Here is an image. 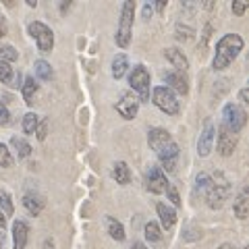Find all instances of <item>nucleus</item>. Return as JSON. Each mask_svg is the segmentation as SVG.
<instances>
[{
	"mask_svg": "<svg viewBox=\"0 0 249 249\" xmlns=\"http://www.w3.org/2000/svg\"><path fill=\"white\" fill-rule=\"evenodd\" d=\"M147 143H150L152 152L156 154V158L160 162V168L166 170V173H173L178 164V158H181V150H178L177 142L173 139V135L168 133L166 129L154 127L147 133Z\"/></svg>",
	"mask_w": 249,
	"mask_h": 249,
	"instance_id": "obj_1",
	"label": "nucleus"
},
{
	"mask_svg": "<svg viewBox=\"0 0 249 249\" xmlns=\"http://www.w3.org/2000/svg\"><path fill=\"white\" fill-rule=\"evenodd\" d=\"M196 185H197V191L204 193L208 206L212 210L222 208L224 201L229 197V193H231V183L227 181V177L222 173H216V175L201 173L196 178Z\"/></svg>",
	"mask_w": 249,
	"mask_h": 249,
	"instance_id": "obj_2",
	"label": "nucleus"
},
{
	"mask_svg": "<svg viewBox=\"0 0 249 249\" xmlns=\"http://www.w3.org/2000/svg\"><path fill=\"white\" fill-rule=\"evenodd\" d=\"M241 50H243V37H241L239 34L222 36L216 44V54H214V60H212V69L214 71L227 69L231 62L241 54Z\"/></svg>",
	"mask_w": 249,
	"mask_h": 249,
	"instance_id": "obj_3",
	"label": "nucleus"
},
{
	"mask_svg": "<svg viewBox=\"0 0 249 249\" xmlns=\"http://www.w3.org/2000/svg\"><path fill=\"white\" fill-rule=\"evenodd\" d=\"M133 17H135V2H123L121 9V21H119V29H116L114 42L119 48H127L131 42V34H133Z\"/></svg>",
	"mask_w": 249,
	"mask_h": 249,
	"instance_id": "obj_4",
	"label": "nucleus"
},
{
	"mask_svg": "<svg viewBox=\"0 0 249 249\" xmlns=\"http://www.w3.org/2000/svg\"><path fill=\"white\" fill-rule=\"evenodd\" d=\"M129 85L133 88L135 96L139 100V104L142 102H147L150 100V85H152V77H150V71H147L145 65H135L133 69H131L129 73Z\"/></svg>",
	"mask_w": 249,
	"mask_h": 249,
	"instance_id": "obj_5",
	"label": "nucleus"
},
{
	"mask_svg": "<svg viewBox=\"0 0 249 249\" xmlns=\"http://www.w3.org/2000/svg\"><path fill=\"white\" fill-rule=\"evenodd\" d=\"M152 102L158 110L166 114H178V110H181V102L177 100V93L170 91L166 85H156L152 89Z\"/></svg>",
	"mask_w": 249,
	"mask_h": 249,
	"instance_id": "obj_6",
	"label": "nucleus"
},
{
	"mask_svg": "<svg viewBox=\"0 0 249 249\" xmlns=\"http://www.w3.org/2000/svg\"><path fill=\"white\" fill-rule=\"evenodd\" d=\"M245 123H247V114L243 110V106H239L235 102H229L227 106H224V110H222V124L231 131V133L239 135L241 129L245 127Z\"/></svg>",
	"mask_w": 249,
	"mask_h": 249,
	"instance_id": "obj_7",
	"label": "nucleus"
},
{
	"mask_svg": "<svg viewBox=\"0 0 249 249\" xmlns=\"http://www.w3.org/2000/svg\"><path fill=\"white\" fill-rule=\"evenodd\" d=\"M27 29H29V36L36 40L37 48H40L42 54H48L54 48V34H52V29L46 25V23H42V21H31L29 25H27Z\"/></svg>",
	"mask_w": 249,
	"mask_h": 249,
	"instance_id": "obj_8",
	"label": "nucleus"
},
{
	"mask_svg": "<svg viewBox=\"0 0 249 249\" xmlns=\"http://www.w3.org/2000/svg\"><path fill=\"white\" fill-rule=\"evenodd\" d=\"M168 178H166V173L162 170L160 166H147L145 170V189L152 191V193H164L166 187H168Z\"/></svg>",
	"mask_w": 249,
	"mask_h": 249,
	"instance_id": "obj_9",
	"label": "nucleus"
},
{
	"mask_svg": "<svg viewBox=\"0 0 249 249\" xmlns=\"http://www.w3.org/2000/svg\"><path fill=\"white\" fill-rule=\"evenodd\" d=\"M162 79L166 81V88L173 93L177 91V93H181V96L189 93V81H187L185 73H178L175 69H166V71H162Z\"/></svg>",
	"mask_w": 249,
	"mask_h": 249,
	"instance_id": "obj_10",
	"label": "nucleus"
},
{
	"mask_svg": "<svg viewBox=\"0 0 249 249\" xmlns=\"http://www.w3.org/2000/svg\"><path fill=\"white\" fill-rule=\"evenodd\" d=\"M214 142H216V124L212 121H206L204 123V131L197 139V154L199 156H208L212 152L214 147Z\"/></svg>",
	"mask_w": 249,
	"mask_h": 249,
	"instance_id": "obj_11",
	"label": "nucleus"
},
{
	"mask_svg": "<svg viewBox=\"0 0 249 249\" xmlns=\"http://www.w3.org/2000/svg\"><path fill=\"white\" fill-rule=\"evenodd\" d=\"M137 110H139V100H137V96H135V93H131V91H124L123 96H121V102L116 104V112H119L123 119L131 121V119H135Z\"/></svg>",
	"mask_w": 249,
	"mask_h": 249,
	"instance_id": "obj_12",
	"label": "nucleus"
},
{
	"mask_svg": "<svg viewBox=\"0 0 249 249\" xmlns=\"http://www.w3.org/2000/svg\"><path fill=\"white\" fill-rule=\"evenodd\" d=\"M237 143H239V135L231 133L224 124H220L218 127V152L222 156H231L237 150Z\"/></svg>",
	"mask_w": 249,
	"mask_h": 249,
	"instance_id": "obj_13",
	"label": "nucleus"
},
{
	"mask_svg": "<svg viewBox=\"0 0 249 249\" xmlns=\"http://www.w3.org/2000/svg\"><path fill=\"white\" fill-rule=\"evenodd\" d=\"M29 239V224L25 220L13 222V249H25Z\"/></svg>",
	"mask_w": 249,
	"mask_h": 249,
	"instance_id": "obj_14",
	"label": "nucleus"
},
{
	"mask_svg": "<svg viewBox=\"0 0 249 249\" xmlns=\"http://www.w3.org/2000/svg\"><path fill=\"white\" fill-rule=\"evenodd\" d=\"M0 81L13 89H17V88L21 89V73L15 71L9 62H2V60H0Z\"/></svg>",
	"mask_w": 249,
	"mask_h": 249,
	"instance_id": "obj_15",
	"label": "nucleus"
},
{
	"mask_svg": "<svg viewBox=\"0 0 249 249\" xmlns=\"http://www.w3.org/2000/svg\"><path fill=\"white\" fill-rule=\"evenodd\" d=\"M156 212H158L160 224H162V229H164V231H168V229L175 227V222H177V212H175L173 206L164 204V201H158V204H156Z\"/></svg>",
	"mask_w": 249,
	"mask_h": 249,
	"instance_id": "obj_16",
	"label": "nucleus"
},
{
	"mask_svg": "<svg viewBox=\"0 0 249 249\" xmlns=\"http://www.w3.org/2000/svg\"><path fill=\"white\" fill-rule=\"evenodd\" d=\"M44 197L40 196L37 191H27L25 196H23V206H25V210H27V214L29 216H37L44 210Z\"/></svg>",
	"mask_w": 249,
	"mask_h": 249,
	"instance_id": "obj_17",
	"label": "nucleus"
},
{
	"mask_svg": "<svg viewBox=\"0 0 249 249\" xmlns=\"http://www.w3.org/2000/svg\"><path fill=\"white\" fill-rule=\"evenodd\" d=\"M164 56H166V60L170 62V65L175 67V71L187 73V69H189V60H187V56L178 48H166Z\"/></svg>",
	"mask_w": 249,
	"mask_h": 249,
	"instance_id": "obj_18",
	"label": "nucleus"
},
{
	"mask_svg": "<svg viewBox=\"0 0 249 249\" xmlns=\"http://www.w3.org/2000/svg\"><path fill=\"white\" fill-rule=\"evenodd\" d=\"M37 89H40V83H37V79L34 75H27L25 77V81L21 83V91H23V100H25V104H34V98H36V93Z\"/></svg>",
	"mask_w": 249,
	"mask_h": 249,
	"instance_id": "obj_19",
	"label": "nucleus"
},
{
	"mask_svg": "<svg viewBox=\"0 0 249 249\" xmlns=\"http://www.w3.org/2000/svg\"><path fill=\"white\" fill-rule=\"evenodd\" d=\"M112 178L119 185H129L131 183V170H129V166L124 164V162H116V164L112 166Z\"/></svg>",
	"mask_w": 249,
	"mask_h": 249,
	"instance_id": "obj_20",
	"label": "nucleus"
},
{
	"mask_svg": "<svg viewBox=\"0 0 249 249\" xmlns=\"http://www.w3.org/2000/svg\"><path fill=\"white\" fill-rule=\"evenodd\" d=\"M127 69H129L127 54H116V56L112 58V77L114 79H121V77L127 73Z\"/></svg>",
	"mask_w": 249,
	"mask_h": 249,
	"instance_id": "obj_21",
	"label": "nucleus"
},
{
	"mask_svg": "<svg viewBox=\"0 0 249 249\" xmlns=\"http://www.w3.org/2000/svg\"><path fill=\"white\" fill-rule=\"evenodd\" d=\"M106 229L108 235H110L114 241H124V227L112 216H106Z\"/></svg>",
	"mask_w": 249,
	"mask_h": 249,
	"instance_id": "obj_22",
	"label": "nucleus"
},
{
	"mask_svg": "<svg viewBox=\"0 0 249 249\" xmlns=\"http://www.w3.org/2000/svg\"><path fill=\"white\" fill-rule=\"evenodd\" d=\"M235 216L239 218V220H245L247 214H249V201H247V189H243L239 193V197L235 201Z\"/></svg>",
	"mask_w": 249,
	"mask_h": 249,
	"instance_id": "obj_23",
	"label": "nucleus"
},
{
	"mask_svg": "<svg viewBox=\"0 0 249 249\" xmlns=\"http://www.w3.org/2000/svg\"><path fill=\"white\" fill-rule=\"evenodd\" d=\"M34 73H36L37 79H42V81H50L52 77H54L52 67L46 60H36L34 62Z\"/></svg>",
	"mask_w": 249,
	"mask_h": 249,
	"instance_id": "obj_24",
	"label": "nucleus"
},
{
	"mask_svg": "<svg viewBox=\"0 0 249 249\" xmlns=\"http://www.w3.org/2000/svg\"><path fill=\"white\" fill-rule=\"evenodd\" d=\"M11 147H13L15 152H17L19 158H27V156L31 154V145H29L23 137H17V135L11 137Z\"/></svg>",
	"mask_w": 249,
	"mask_h": 249,
	"instance_id": "obj_25",
	"label": "nucleus"
},
{
	"mask_svg": "<svg viewBox=\"0 0 249 249\" xmlns=\"http://www.w3.org/2000/svg\"><path fill=\"white\" fill-rule=\"evenodd\" d=\"M37 123H40V116L34 114V112H27L25 116H23V133L34 135L36 129H37Z\"/></svg>",
	"mask_w": 249,
	"mask_h": 249,
	"instance_id": "obj_26",
	"label": "nucleus"
},
{
	"mask_svg": "<svg viewBox=\"0 0 249 249\" xmlns=\"http://www.w3.org/2000/svg\"><path fill=\"white\" fill-rule=\"evenodd\" d=\"M0 212H2L4 218H11L15 212V206H13V197L9 196L6 191H0Z\"/></svg>",
	"mask_w": 249,
	"mask_h": 249,
	"instance_id": "obj_27",
	"label": "nucleus"
},
{
	"mask_svg": "<svg viewBox=\"0 0 249 249\" xmlns=\"http://www.w3.org/2000/svg\"><path fill=\"white\" fill-rule=\"evenodd\" d=\"M143 232H145V239L152 241V243H158V241L162 239V229H160L156 222H147L145 229H143Z\"/></svg>",
	"mask_w": 249,
	"mask_h": 249,
	"instance_id": "obj_28",
	"label": "nucleus"
},
{
	"mask_svg": "<svg viewBox=\"0 0 249 249\" xmlns=\"http://www.w3.org/2000/svg\"><path fill=\"white\" fill-rule=\"evenodd\" d=\"M17 58H19L17 48H13V46H9V44H0V60L11 65V62L17 60Z\"/></svg>",
	"mask_w": 249,
	"mask_h": 249,
	"instance_id": "obj_29",
	"label": "nucleus"
},
{
	"mask_svg": "<svg viewBox=\"0 0 249 249\" xmlns=\"http://www.w3.org/2000/svg\"><path fill=\"white\" fill-rule=\"evenodd\" d=\"M13 164H15V158L11 150L4 143H0V168H11Z\"/></svg>",
	"mask_w": 249,
	"mask_h": 249,
	"instance_id": "obj_30",
	"label": "nucleus"
},
{
	"mask_svg": "<svg viewBox=\"0 0 249 249\" xmlns=\"http://www.w3.org/2000/svg\"><path fill=\"white\" fill-rule=\"evenodd\" d=\"M164 193L168 196V199L173 201V206H175V208H181V197H178V191H177V187H175V185H168Z\"/></svg>",
	"mask_w": 249,
	"mask_h": 249,
	"instance_id": "obj_31",
	"label": "nucleus"
},
{
	"mask_svg": "<svg viewBox=\"0 0 249 249\" xmlns=\"http://www.w3.org/2000/svg\"><path fill=\"white\" fill-rule=\"evenodd\" d=\"M245 11H247V2H245V0H237V2H232V15L243 17Z\"/></svg>",
	"mask_w": 249,
	"mask_h": 249,
	"instance_id": "obj_32",
	"label": "nucleus"
},
{
	"mask_svg": "<svg viewBox=\"0 0 249 249\" xmlns=\"http://www.w3.org/2000/svg\"><path fill=\"white\" fill-rule=\"evenodd\" d=\"M191 36H193V29L183 27V25H177V37H178V40H189Z\"/></svg>",
	"mask_w": 249,
	"mask_h": 249,
	"instance_id": "obj_33",
	"label": "nucleus"
},
{
	"mask_svg": "<svg viewBox=\"0 0 249 249\" xmlns=\"http://www.w3.org/2000/svg\"><path fill=\"white\" fill-rule=\"evenodd\" d=\"M11 123V112L2 102H0V124H9Z\"/></svg>",
	"mask_w": 249,
	"mask_h": 249,
	"instance_id": "obj_34",
	"label": "nucleus"
},
{
	"mask_svg": "<svg viewBox=\"0 0 249 249\" xmlns=\"http://www.w3.org/2000/svg\"><path fill=\"white\" fill-rule=\"evenodd\" d=\"M46 131H48V121H42V123H37V129H36V133H37V139H40V142H44V139H46Z\"/></svg>",
	"mask_w": 249,
	"mask_h": 249,
	"instance_id": "obj_35",
	"label": "nucleus"
},
{
	"mask_svg": "<svg viewBox=\"0 0 249 249\" xmlns=\"http://www.w3.org/2000/svg\"><path fill=\"white\" fill-rule=\"evenodd\" d=\"M239 100H241V104H245V106L249 104V91H247V88H243V89L239 91ZM241 104H239V106H241Z\"/></svg>",
	"mask_w": 249,
	"mask_h": 249,
	"instance_id": "obj_36",
	"label": "nucleus"
},
{
	"mask_svg": "<svg viewBox=\"0 0 249 249\" xmlns=\"http://www.w3.org/2000/svg\"><path fill=\"white\" fill-rule=\"evenodd\" d=\"M6 31H9V25H6V19L0 17V40L6 36Z\"/></svg>",
	"mask_w": 249,
	"mask_h": 249,
	"instance_id": "obj_37",
	"label": "nucleus"
},
{
	"mask_svg": "<svg viewBox=\"0 0 249 249\" xmlns=\"http://www.w3.org/2000/svg\"><path fill=\"white\" fill-rule=\"evenodd\" d=\"M152 9H156L158 13H164V9H166V2H164V0H156V4L152 6Z\"/></svg>",
	"mask_w": 249,
	"mask_h": 249,
	"instance_id": "obj_38",
	"label": "nucleus"
},
{
	"mask_svg": "<svg viewBox=\"0 0 249 249\" xmlns=\"http://www.w3.org/2000/svg\"><path fill=\"white\" fill-rule=\"evenodd\" d=\"M152 13H154L152 4H145V6H143V19H150V17H152Z\"/></svg>",
	"mask_w": 249,
	"mask_h": 249,
	"instance_id": "obj_39",
	"label": "nucleus"
},
{
	"mask_svg": "<svg viewBox=\"0 0 249 249\" xmlns=\"http://www.w3.org/2000/svg\"><path fill=\"white\" fill-rule=\"evenodd\" d=\"M131 249H147V245H145V243H142V241H135V243L131 245Z\"/></svg>",
	"mask_w": 249,
	"mask_h": 249,
	"instance_id": "obj_40",
	"label": "nucleus"
},
{
	"mask_svg": "<svg viewBox=\"0 0 249 249\" xmlns=\"http://www.w3.org/2000/svg\"><path fill=\"white\" fill-rule=\"evenodd\" d=\"M4 241H6V237H4V231H2V229H0V249H2V247H4Z\"/></svg>",
	"mask_w": 249,
	"mask_h": 249,
	"instance_id": "obj_41",
	"label": "nucleus"
},
{
	"mask_svg": "<svg viewBox=\"0 0 249 249\" xmlns=\"http://www.w3.org/2000/svg\"><path fill=\"white\" fill-rule=\"evenodd\" d=\"M4 224H6V218L2 216V212H0V229H4Z\"/></svg>",
	"mask_w": 249,
	"mask_h": 249,
	"instance_id": "obj_42",
	"label": "nucleus"
},
{
	"mask_svg": "<svg viewBox=\"0 0 249 249\" xmlns=\"http://www.w3.org/2000/svg\"><path fill=\"white\" fill-rule=\"evenodd\" d=\"M25 2H27V6H34V9L37 6V2H36V0H25Z\"/></svg>",
	"mask_w": 249,
	"mask_h": 249,
	"instance_id": "obj_43",
	"label": "nucleus"
},
{
	"mask_svg": "<svg viewBox=\"0 0 249 249\" xmlns=\"http://www.w3.org/2000/svg\"><path fill=\"white\" fill-rule=\"evenodd\" d=\"M218 249H235V247H232L231 243H224V245H220V247H218Z\"/></svg>",
	"mask_w": 249,
	"mask_h": 249,
	"instance_id": "obj_44",
	"label": "nucleus"
}]
</instances>
